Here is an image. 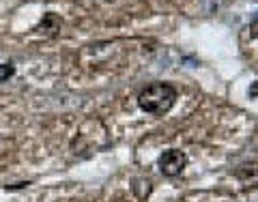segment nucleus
Returning <instances> with one entry per match:
<instances>
[{
    "label": "nucleus",
    "instance_id": "obj_2",
    "mask_svg": "<svg viewBox=\"0 0 258 202\" xmlns=\"http://www.w3.org/2000/svg\"><path fill=\"white\" fill-rule=\"evenodd\" d=\"M185 166H187V155L183 151L172 149L159 157V170L164 176H179L185 170Z\"/></svg>",
    "mask_w": 258,
    "mask_h": 202
},
{
    "label": "nucleus",
    "instance_id": "obj_3",
    "mask_svg": "<svg viewBox=\"0 0 258 202\" xmlns=\"http://www.w3.org/2000/svg\"><path fill=\"white\" fill-rule=\"evenodd\" d=\"M15 74V67L11 62H5V64H0V82H7L11 76Z\"/></svg>",
    "mask_w": 258,
    "mask_h": 202
},
{
    "label": "nucleus",
    "instance_id": "obj_1",
    "mask_svg": "<svg viewBox=\"0 0 258 202\" xmlns=\"http://www.w3.org/2000/svg\"><path fill=\"white\" fill-rule=\"evenodd\" d=\"M176 101V91L170 84H151L147 91H142L138 97V106L147 114H166L168 110L174 106Z\"/></svg>",
    "mask_w": 258,
    "mask_h": 202
}]
</instances>
